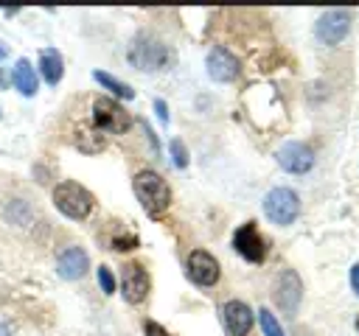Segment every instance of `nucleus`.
I'll use <instances>...</instances> for the list:
<instances>
[{
	"mask_svg": "<svg viewBox=\"0 0 359 336\" xmlns=\"http://www.w3.org/2000/svg\"><path fill=\"white\" fill-rule=\"evenodd\" d=\"M3 56H6V48H3V45H0V59H3Z\"/></svg>",
	"mask_w": 359,
	"mask_h": 336,
	"instance_id": "26",
	"label": "nucleus"
},
{
	"mask_svg": "<svg viewBox=\"0 0 359 336\" xmlns=\"http://www.w3.org/2000/svg\"><path fill=\"white\" fill-rule=\"evenodd\" d=\"M222 319H224V328L230 330V336H247L250 328H252V311L241 300L224 302L222 305Z\"/></svg>",
	"mask_w": 359,
	"mask_h": 336,
	"instance_id": "11",
	"label": "nucleus"
},
{
	"mask_svg": "<svg viewBox=\"0 0 359 336\" xmlns=\"http://www.w3.org/2000/svg\"><path fill=\"white\" fill-rule=\"evenodd\" d=\"M135 196H137V202H140V207L146 210V216H151V218H157V216H163L165 210H168V204H171V190H168V185H165V179L160 176V174H154V171H140V174H135Z\"/></svg>",
	"mask_w": 359,
	"mask_h": 336,
	"instance_id": "1",
	"label": "nucleus"
},
{
	"mask_svg": "<svg viewBox=\"0 0 359 336\" xmlns=\"http://www.w3.org/2000/svg\"><path fill=\"white\" fill-rule=\"evenodd\" d=\"M0 336H8V328L6 325H0Z\"/></svg>",
	"mask_w": 359,
	"mask_h": 336,
	"instance_id": "25",
	"label": "nucleus"
},
{
	"mask_svg": "<svg viewBox=\"0 0 359 336\" xmlns=\"http://www.w3.org/2000/svg\"><path fill=\"white\" fill-rule=\"evenodd\" d=\"M98 283H101V288H104L107 294H112V291H115V277H112V272H109L107 266H101V269H98Z\"/></svg>",
	"mask_w": 359,
	"mask_h": 336,
	"instance_id": "20",
	"label": "nucleus"
},
{
	"mask_svg": "<svg viewBox=\"0 0 359 336\" xmlns=\"http://www.w3.org/2000/svg\"><path fill=\"white\" fill-rule=\"evenodd\" d=\"M233 246H236V252H238L244 260H250V263H261V260L266 258V241L261 238V232L255 230L252 221L241 224V227L233 232Z\"/></svg>",
	"mask_w": 359,
	"mask_h": 336,
	"instance_id": "7",
	"label": "nucleus"
},
{
	"mask_svg": "<svg viewBox=\"0 0 359 336\" xmlns=\"http://www.w3.org/2000/svg\"><path fill=\"white\" fill-rule=\"evenodd\" d=\"M146 336H168L157 322H146Z\"/></svg>",
	"mask_w": 359,
	"mask_h": 336,
	"instance_id": "22",
	"label": "nucleus"
},
{
	"mask_svg": "<svg viewBox=\"0 0 359 336\" xmlns=\"http://www.w3.org/2000/svg\"><path fill=\"white\" fill-rule=\"evenodd\" d=\"M112 246L115 249H132V246H137V238L129 232V235H115L112 238Z\"/></svg>",
	"mask_w": 359,
	"mask_h": 336,
	"instance_id": "21",
	"label": "nucleus"
},
{
	"mask_svg": "<svg viewBox=\"0 0 359 336\" xmlns=\"http://www.w3.org/2000/svg\"><path fill=\"white\" fill-rule=\"evenodd\" d=\"M278 305L283 308V311H294L297 308V302H300V277L292 272V269H286L283 274H280V280H278Z\"/></svg>",
	"mask_w": 359,
	"mask_h": 336,
	"instance_id": "14",
	"label": "nucleus"
},
{
	"mask_svg": "<svg viewBox=\"0 0 359 336\" xmlns=\"http://www.w3.org/2000/svg\"><path fill=\"white\" fill-rule=\"evenodd\" d=\"M14 84H17V90H20L22 95H28V98L36 92L39 81H36V73H34V67H31L28 59H20V62L14 64Z\"/></svg>",
	"mask_w": 359,
	"mask_h": 336,
	"instance_id": "15",
	"label": "nucleus"
},
{
	"mask_svg": "<svg viewBox=\"0 0 359 336\" xmlns=\"http://www.w3.org/2000/svg\"><path fill=\"white\" fill-rule=\"evenodd\" d=\"M93 76H95V81H98L101 87H107V90H112L115 95H121V98H135V90H132L129 84H123V81H118L115 76H109V73H104V70H95Z\"/></svg>",
	"mask_w": 359,
	"mask_h": 336,
	"instance_id": "17",
	"label": "nucleus"
},
{
	"mask_svg": "<svg viewBox=\"0 0 359 336\" xmlns=\"http://www.w3.org/2000/svg\"><path fill=\"white\" fill-rule=\"evenodd\" d=\"M188 277L196 286H213L219 280V260L205 249H194L188 255Z\"/></svg>",
	"mask_w": 359,
	"mask_h": 336,
	"instance_id": "10",
	"label": "nucleus"
},
{
	"mask_svg": "<svg viewBox=\"0 0 359 336\" xmlns=\"http://www.w3.org/2000/svg\"><path fill=\"white\" fill-rule=\"evenodd\" d=\"M314 31H317V39H320V42L337 45V42H342V39L348 36V31H351V14H348L345 8H328V11L320 14Z\"/></svg>",
	"mask_w": 359,
	"mask_h": 336,
	"instance_id": "6",
	"label": "nucleus"
},
{
	"mask_svg": "<svg viewBox=\"0 0 359 336\" xmlns=\"http://www.w3.org/2000/svg\"><path fill=\"white\" fill-rule=\"evenodd\" d=\"M171 157H174V165L177 168H185L188 165V151H185L182 140H171Z\"/></svg>",
	"mask_w": 359,
	"mask_h": 336,
	"instance_id": "19",
	"label": "nucleus"
},
{
	"mask_svg": "<svg viewBox=\"0 0 359 336\" xmlns=\"http://www.w3.org/2000/svg\"><path fill=\"white\" fill-rule=\"evenodd\" d=\"M351 286H353V291L359 294V263L351 269Z\"/></svg>",
	"mask_w": 359,
	"mask_h": 336,
	"instance_id": "24",
	"label": "nucleus"
},
{
	"mask_svg": "<svg viewBox=\"0 0 359 336\" xmlns=\"http://www.w3.org/2000/svg\"><path fill=\"white\" fill-rule=\"evenodd\" d=\"M93 123L95 129L107 132V134H123L132 126V118L123 106H118L109 98H95L93 101Z\"/></svg>",
	"mask_w": 359,
	"mask_h": 336,
	"instance_id": "4",
	"label": "nucleus"
},
{
	"mask_svg": "<svg viewBox=\"0 0 359 336\" xmlns=\"http://www.w3.org/2000/svg\"><path fill=\"white\" fill-rule=\"evenodd\" d=\"M149 286H151V280H149V274H146V269H143L140 263H126V266H123L121 291H123L126 302H132V305L143 302L146 294H149Z\"/></svg>",
	"mask_w": 359,
	"mask_h": 336,
	"instance_id": "9",
	"label": "nucleus"
},
{
	"mask_svg": "<svg viewBox=\"0 0 359 336\" xmlns=\"http://www.w3.org/2000/svg\"><path fill=\"white\" fill-rule=\"evenodd\" d=\"M53 204L67 218H87L93 210V193L79 182H59L53 188Z\"/></svg>",
	"mask_w": 359,
	"mask_h": 336,
	"instance_id": "2",
	"label": "nucleus"
},
{
	"mask_svg": "<svg viewBox=\"0 0 359 336\" xmlns=\"http://www.w3.org/2000/svg\"><path fill=\"white\" fill-rule=\"evenodd\" d=\"M154 109H157V115H160V120H163V123H168V112H165V101H154Z\"/></svg>",
	"mask_w": 359,
	"mask_h": 336,
	"instance_id": "23",
	"label": "nucleus"
},
{
	"mask_svg": "<svg viewBox=\"0 0 359 336\" xmlns=\"http://www.w3.org/2000/svg\"><path fill=\"white\" fill-rule=\"evenodd\" d=\"M87 269H90V258L81 246H67L56 260V272L65 280H79L87 274Z\"/></svg>",
	"mask_w": 359,
	"mask_h": 336,
	"instance_id": "13",
	"label": "nucleus"
},
{
	"mask_svg": "<svg viewBox=\"0 0 359 336\" xmlns=\"http://www.w3.org/2000/svg\"><path fill=\"white\" fill-rule=\"evenodd\" d=\"M129 62L140 70H163L165 64H171V50L160 39L140 34L129 48Z\"/></svg>",
	"mask_w": 359,
	"mask_h": 336,
	"instance_id": "3",
	"label": "nucleus"
},
{
	"mask_svg": "<svg viewBox=\"0 0 359 336\" xmlns=\"http://www.w3.org/2000/svg\"><path fill=\"white\" fill-rule=\"evenodd\" d=\"M238 70H241V64L227 48H213L208 53V76L213 81H233L238 76Z\"/></svg>",
	"mask_w": 359,
	"mask_h": 336,
	"instance_id": "12",
	"label": "nucleus"
},
{
	"mask_svg": "<svg viewBox=\"0 0 359 336\" xmlns=\"http://www.w3.org/2000/svg\"><path fill=\"white\" fill-rule=\"evenodd\" d=\"M297 210H300V199L289 188H275L264 196V213L275 224H292L297 218Z\"/></svg>",
	"mask_w": 359,
	"mask_h": 336,
	"instance_id": "5",
	"label": "nucleus"
},
{
	"mask_svg": "<svg viewBox=\"0 0 359 336\" xmlns=\"http://www.w3.org/2000/svg\"><path fill=\"white\" fill-rule=\"evenodd\" d=\"M275 157H278V165L283 171H289V174H306L314 165V151L306 143H297V140L283 143Z\"/></svg>",
	"mask_w": 359,
	"mask_h": 336,
	"instance_id": "8",
	"label": "nucleus"
},
{
	"mask_svg": "<svg viewBox=\"0 0 359 336\" xmlns=\"http://www.w3.org/2000/svg\"><path fill=\"white\" fill-rule=\"evenodd\" d=\"M258 319H261V330H264V336H283V328L278 325L275 314H269L266 308H261V311H258Z\"/></svg>",
	"mask_w": 359,
	"mask_h": 336,
	"instance_id": "18",
	"label": "nucleus"
},
{
	"mask_svg": "<svg viewBox=\"0 0 359 336\" xmlns=\"http://www.w3.org/2000/svg\"><path fill=\"white\" fill-rule=\"evenodd\" d=\"M39 70H42V78H45L48 84H56V81L62 78V70H65L59 50H53V48L42 50V53H39Z\"/></svg>",
	"mask_w": 359,
	"mask_h": 336,
	"instance_id": "16",
	"label": "nucleus"
}]
</instances>
